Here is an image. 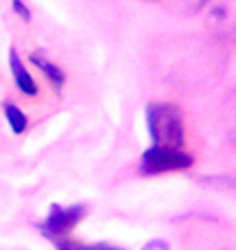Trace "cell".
I'll return each instance as SVG.
<instances>
[{
  "label": "cell",
  "mask_w": 236,
  "mask_h": 250,
  "mask_svg": "<svg viewBox=\"0 0 236 250\" xmlns=\"http://www.w3.org/2000/svg\"><path fill=\"white\" fill-rule=\"evenodd\" d=\"M147 129L154 145L183 147V117L181 110L172 104L147 106Z\"/></svg>",
  "instance_id": "obj_1"
},
{
  "label": "cell",
  "mask_w": 236,
  "mask_h": 250,
  "mask_svg": "<svg viewBox=\"0 0 236 250\" xmlns=\"http://www.w3.org/2000/svg\"><path fill=\"white\" fill-rule=\"evenodd\" d=\"M193 166V156L183 152L181 147H165V145H152L140 161L142 174H163L172 170H188Z\"/></svg>",
  "instance_id": "obj_2"
},
{
  "label": "cell",
  "mask_w": 236,
  "mask_h": 250,
  "mask_svg": "<svg viewBox=\"0 0 236 250\" xmlns=\"http://www.w3.org/2000/svg\"><path fill=\"white\" fill-rule=\"evenodd\" d=\"M85 213H87V207L85 205H74V207H58L53 205L51 207V213H48V218L41 220L39 223V232L48 239H60L69 232V229H74L85 218Z\"/></svg>",
  "instance_id": "obj_3"
},
{
  "label": "cell",
  "mask_w": 236,
  "mask_h": 250,
  "mask_svg": "<svg viewBox=\"0 0 236 250\" xmlns=\"http://www.w3.org/2000/svg\"><path fill=\"white\" fill-rule=\"evenodd\" d=\"M9 69H12V76H14V83L16 87L23 92V94H28V97H37V83L32 81L30 71L23 67L21 58H19V53H16L14 48L9 51Z\"/></svg>",
  "instance_id": "obj_4"
},
{
  "label": "cell",
  "mask_w": 236,
  "mask_h": 250,
  "mask_svg": "<svg viewBox=\"0 0 236 250\" xmlns=\"http://www.w3.org/2000/svg\"><path fill=\"white\" fill-rule=\"evenodd\" d=\"M30 60L37 64L41 71H44V76L53 83L55 90H62V85H64V74H62V69L60 67H55L51 60H46L44 55H39V53H32L30 55Z\"/></svg>",
  "instance_id": "obj_5"
},
{
  "label": "cell",
  "mask_w": 236,
  "mask_h": 250,
  "mask_svg": "<svg viewBox=\"0 0 236 250\" xmlns=\"http://www.w3.org/2000/svg\"><path fill=\"white\" fill-rule=\"evenodd\" d=\"M5 117L9 122V129L14 131L16 136H21L23 131L28 129V117L21 108H16L14 104H5Z\"/></svg>",
  "instance_id": "obj_6"
},
{
  "label": "cell",
  "mask_w": 236,
  "mask_h": 250,
  "mask_svg": "<svg viewBox=\"0 0 236 250\" xmlns=\"http://www.w3.org/2000/svg\"><path fill=\"white\" fill-rule=\"evenodd\" d=\"M199 182L206 184V186H214V188L236 190V174H220V177H202Z\"/></svg>",
  "instance_id": "obj_7"
},
{
  "label": "cell",
  "mask_w": 236,
  "mask_h": 250,
  "mask_svg": "<svg viewBox=\"0 0 236 250\" xmlns=\"http://www.w3.org/2000/svg\"><path fill=\"white\" fill-rule=\"evenodd\" d=\"M12 7H14V12L21 16L23 21H30V19H32V16H30V9L25 7V2H23V0H12Z\"/></svg>",
  "instance_id": "obj_8"
},
{
  "label": "cell",
  "mask_w": 236,
  "mask_h": 250,
  "mask_svg": "<svg viewBox=\"0 0 236 250\" xmlns=\"http://www.w3.org/2000/svg\"><path fill=\"white\" fill-rule=\"evenodd\" d=\"M55 246L58 250H83V243H76V241H64V239H55Z\"/></svg>",
  "instance_id": "obj_9"
},
{
  "label": "cell",
  "mask_w": 236,
  "mask_h": 250,
  "mask_svg": "<svg viewBox=\"0 0 236 250\" xmlns=\"http://www.w3.org/2000/svg\"><path fill=\"white\" fill-rule=\"evenodd\" d=\"M142 250H170L168 241H163V239H152V241H147L142 246Z\"/></svg>",
  "instance_id": "obj_10"
},
{
  "label": "cell",
  "mask_w": 236,
  "mask_h": 250,
  "mask_svg": "<svg viewBox=\"0 0 236 250\" xmlns=\"http://www.w3.org/2000/svg\"><path fill=\"white\" fill-rule=\"evenodd\" d=\"M83 250H124V248H115L110 243H94V246H83Z\"/></svg>",
  "instance_id": "obj_11"
}]
</instances>
